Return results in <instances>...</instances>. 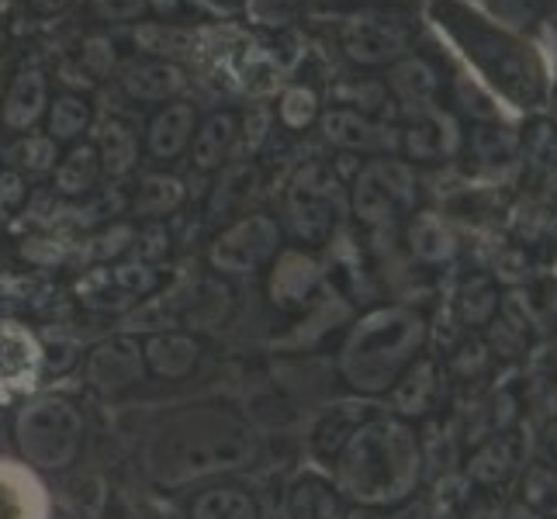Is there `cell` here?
Wrapping results in <instances>:
<instances>
[{"instance_id": "obj_1", "label": "cell", "mask_w": 557, "mask_h": 519, "mask_svg": "<svg viewBox=\"0 0 557 519\" xmlns=\"http://www.w3.org/2000/svg\"><path fill=\"white\" fill-rule=\"evenodd\" d=\"M257 460L253 427L228 406H187L157 419L139 447L146 478L160 489H187L243 471Z\"/></svg>"}, {"instance_id": "obj_2", "label": "cell", "mask_w": 557, "mask_h": 519, "mask_svg": "<svg viewBox=\"0 0 557 519\" xmlns=\"http://www.w3.org/2000/svg\"><path fill=\"white\" fill-rule=\"evenodd\" d=\"M436 25L444 28L465 52V60L485 76L516 108H533L544 98V63L520 35L495 25L460 0H436Z\"/></svg>"}, {"instance_id": "obj_3", "label": "cell", "mask_w": 557, "mask_h": 519, "mask_svg": "<svg viewBox=\"0 0 557 519\" xmlns=\"http://www.w3.org/2000/svg\"><path fill=\"white\" fill-rule=\"evenodd\" d=\"M336 485L363 506H392L409 495L419 478L412 433L395 419L360 422L333 460Z\"/></svg>"}, {"instance_id": "obj_4", "label": "cell", "mask_w": 557, "mask_h": 519, "mask_svg": "<svg viewBox=\"0 0 557 519\" xmlns=\"http://www.w3.org/2000/svg\"><path fill=\"white\" fill-rule=\"evenodd\" d=\"M422 333V319L409 309H377L363 316L339 350V374L357 392H388L412 368Z\"/></svg>"}, {"instance_id": "obj_5", "label": "cell", "mask_w": 557, "mask_h": 519, "mask_svg": "<svg viewBox=\"0 0 557 519\" xmlns=\"http://www.w3.org/2000/svg\"><path fill=\"white\" fill-rule=\"evenodd\" d=\"M11 433L28 468L66 471L84 450L87 422L70 395H35L17 409Z\"/></svg>"}, {"instance_id": "obj_6", "label": "cell", "mask_w": 557, "mask_h": 519, "mask_svg": "<svg viewBox=\"0 0 557 519\" xmlns=\"http://www.w3.org/2000/svg\"><path fill=\"white\" fill-rule=\"evenodd\" d=\"M281 254V225L277 219L253 211L228 222L208 246V263L215 274H253L263 263H271Z\"/></svg>"}, {"instance_id": "obj_7", "label": "cell", "mask_w": 557, "mask_h": 519, "mask_svg": "<svg viewBox=\"0 0 557 519\" xmlns=\"http://www.w3.org/2000/svg\"><path fill=\"white\" fill-rule=\"evenodd\" d=\"M339 219V184L325 163H309L287 187V222L301 243H325Z\"/></svg>"}, {"instance_id": "obj_8", "label": "cell", "mask_w": 557, "mask_h": 519, "mask_svg": "<svg viewBox=\"0 0 557 519\" xmlns=\"http://www.w3.org/2000/svg\"><path fill=\"white\" fill-rule=\"evenodd\" d=\"M412 201L409 170L395 160H374L357 173L354 184V211L368 225H388Z\"/></svg>"}, {"instance_id": "obj_9", "label": "cell", "mask_w": 557, "mask_h": 519, "mask_svg": "<svg viewBox=\"0 0 557 519\" xmlns=\"http://www.w3.org/2000/svg\"><path fill=\"white\" fill-rule=\"evenodd\" d=\"M84 378L94 392H104V395H119V392L136 388V384L146 378L143 343L128 333L94 343L84 357Z\"/></svg>"}, {"instance_id": "obj_10", "label": "cell", "mask_w": 557, "mask_h": 519, "mask_svg": "<svg viewBox=\"0 0 557 519\" xmlns=\"http://www.w3.org/2000/svg\"><path fill=\"white\" fill-rule=\"evenodd\" d=\"M42 378V343L28 325L0 319V392H22Z\"/></svg>"}, {"instance_id": "obj_11", "label": "cell", "mask_w": 557, "mask_h": 519, "mask_svg": "<svg viewBox=\"0 0 557 519\" xmlns=\"http://www.w3.org/2000/svg\"><path fill=\"white\" fill-rule=\"evenodd\" d=\"M201 354H205V343L195 333H184V330H157L143 339L146 374H157L163 381L190 378L201 363Z\"/></svg>"}, {"instance_id": "obj_12", "label": "cell", "mask_w": 557, "mask_h": 519, "mask_svg": "<svg viewBox=\"0 0 557 519\" xmlns=\"http://www.w3.org/2000/svg\"><path fill=\"white\" fill-rule=\"evenodd\" d=\"M343 49L354 63L381 66L406 52V35H401V28L381 22V17H354L343 32Z\"/></svg>"}, {"instance_id": "obj_13", "label": "cell", "mask_w": 557, "mask_h": 519, "mask_svg": "<svg viewBox=\"0 0 557 519\" xmlns=\"http://www.w3.org/2000/svg\"><path fill=\"white\" fill-rule=\"evenodd\" d=\"M315 287H319V263L309 254L284 249V254L274 257L271 284H267L274 305H281V309H298V305H305L315 295Z\"/></svg>"}, {"instance_id": "obj_14", "label": "cell", "mask_w": 557, "mask_h": 519, "mask_svg": "<svg viewBox=\"0 0 557 519\" xmlns=\"http://www.w3.org/2000/svg\"><path fill=\"white\" fill-rule=\"evenodd\" d=\"M49 108V81L42 70H22L11 81L4 104H0V125L8 132H22L28 136V128L42 119Z\"/></svg>"}, {"instance_id": "obj_15", "label": "cell", "mask_w": 557, "mask_h": 519, "mask_svg": "<svg viewBox=\"0 0 557 519\" xmlns=\"http://www.w3.org/2000/svg\"><path fill=\"white\" fill-rule=\"evenodd\" d=\"M195 128H198V111L195 104L187 101H170L157 119L149 122L146 132V149L152 160L170 163L177 160L184 149H190V139H195Z\"/></svg>"}, {"instance_id": "obj_16", "label": "cell", "mask_w": 557, "mask_h": 519, "mask_svg": "<svg viewBox=\"0 0 557 519\" xmlns=\"http://www.w3.org/2000/svg\"><path fill=\"white\" fill-rule=\"evenodd\" d=\"M187 76L181 66L166 63V60H136L122 70V87L128 98L146 101V104H160V101H174L184 90Z\"/></svg>"}, {"instance_id": "obj_17", "label": "cell", "mask_w": 557, "mask_h": 519, "mask_svg": "<svg viewBox=\"0 0 557 519\" xmlns=\"http://www.w3.org/2000/svg\"><path fill=\"white\" fill-rule=\"evenodd\" d=\"M187 519H263V512L249 489L219 482L187 498Z\"/></svg>"}, {"instance_id": "obj_18", "label": "cell", "mask_w": 557, "mask_h": 519, "mask_svg": "<svg viewBox=\"0 0 557 519\" xmlns=\"http://www.w3.org/2000/svg\"><path fill=\"white\" fill-rule=\"evenodd\" d=\"M239 139V119L233 111H215L195 128V139H190V160L198 170H222L225 160L233 157Z\"/></svg>"}, {"instance_id": "obj_19", "label": "cell", "mask_w": 557, "mask_h": 519, "mask_svg": "<svg viewBox=\"0 0 557 519\" xmlns=\"http://www.w3.org/2000/svg\"><path fill=\"white\" fill-rule=\"evenodd\" d=\"M322 132L333 146L354 149V152H374V149L392 146L388 136H384L371 119H363L360 111H350V108H333L322 119Z\"/></svg>"}, {"instance_id": "obj_20", "label": "cell", "mask_w": 557, "mask_h": 519, "mask_svg": "<svg viewBox=\"0 0 557 519\" xmlns=\"http://www.w3.org/2000/svg\"><path fill=\"white\" fill-rule=\"evenodd\" d=\"M0 519H46V495L14 465H0Z\"/></svg>"}, {"instance_id": "obj_21", "label": "cell", "mask_w": 557, "mask_h": 519, "mask_svg": "<svg viewBox=\"0 0 557 519\" xmlns=\"http://www.w3.org/2000/svg\"><path fill=\"white\" fill-rule=\"evenodd\" d=\"M187 190H184V181L170 177V173H146L139 181L136 195H132V215L136 219H146V222H163L166 215H174V211L184 205Z\"/></svg>"}, {"instance_id": "obj_22", "label": "cell", "mask_w": 557, "mask_h": 519, "mask_svg": "<svg viewBox=\"0 0 557 519\" xmlns=\"http://www.w3.org/2000/svg\"><path fill=\"white\" fill-rule=\"evenodd\" d=\"M101 157L94 143L73 146L66 157L55 163V195L63 198H84L94 190V184L101 181Z\"/></svg>"}, {"instance_id": "obj_23", "label": "cell", "mask_w": 557, "mask_h": 519, "mask_svg": "<svg viewBox=\"0 0 557 519\" xmlns=\"http://www.w3.org/2000/svg\"><path fill=\"white\" fill-rule=\"evenodd\" d=\"M98 157H101V170L108 173V177L122 181L128 177L132 170L139 166V139L136 132H132V125L119 122V119H108L98 132Z\"/></svg>"}, {"instance_id": "obj_24", "label": "cell", "mask_w": 557, "mask_h": 519, "mask_svg": "<svg viewBox=\"0 0 557 519\" xmlns=\"http://www.w3.org/2000/svg\"><path fill=\"white\" fill-rule=\"evenodd\" d=\"M284 519H336V495L319 478L305 474L287 489Z\"/></svg>"}, {"instance_id": "obj_25", "label": "cell", "mask_w": 557, "mask_h": 519, "mask_svg": "<svg viewBox=\"0 0 557 519\" xmlns=\"http://www.w3.org/2000/svg\"><path fill=\"white\" fill-rule=\"evenodd\" d=\"M257 184H260V170H257L253 160L225 166L215 190H211L208 211H211V215H228V211L243 208V201H249V195L257 190Z\"/></svg>"}, {"instance_id": "obj_26", "label": "cell", "mask_w": 557, "mask_h": 519, "mask_svg": "<svg viewBox=\"0 0 557 519\" xmlns=\"http://www.w3.org/2000/svg\"><path fill=\"white\" fill-rule=\"evenodd\" d=\"M46 114H49L46 136H52L55 143H73L90 128V104L81 94H60V98L46 108Z\"/></svg>"}, {"instance_id": "obj_27", "label": "cell", "mask_w": 557, "mask_h": 519, "mask_svg": "<svg viewBox=\"0 0 557 519\" xmlns=\"http://www.w3.org/2000/svg\"><path fill=\"white\" fill-rule=\"evenodd\" d=\"M108 281L111 287L119 292L125 301H143L146 295H152L157 287L163 284L160 271L152 263H143L139 257L136 260H128V263H119V267H111L108 271Z\"/></svg>"}, {"instance_id": "obj_28", "label": "cell", "mask_w": 557, "mask_h": 519, "mask_svg": "<svg viewBox=\"0 0 557 519\" xmlns=\"http://www.w3.org/2000/svg\"><path fill=\"white\" fill-rule=\"evenodd\" d=\"M11 163L17 173H32V177H42V173L55 170V160H60V143L52 136H22L11 146Z\"/></svg>"}, {"instance_id": "obj_29", "label": "cell", "mask_w": 557, "mask_h": 519, "mask_svg": "<svg viewBox=\"0 0 557 519\" xmlns=\"http://www.w3.org/2000/svg\"><path fill=\"white\" fill-rule=\"evenodd\" d=\"M277 119L284 128H292V132H301V128H309L315 119H319V98H315V90L312 87H287L281 94V101H277Z\"/></svg>"}, {"instance_id": "obj_30", "label": "cell", "mask_w": 557, "mask_h": 519, "mask_svg": "<svg viewBox=\"0 0 557 519\" xmlns=\"http://www.w3.org/2000/svg\"><path fill=\"white\" fill-rule=\"evenodd\" d=\"M392 87L398 90V98H406V101H422V98H430L436 81H433V70L426 63H419V60H406V63H398L392 70Z\"/></svg>"}, {"instance_id": "obj_31", "label": "cell", "mask_w": 557, "mask_h": 519, "mask_svg": "<svg viewBox=\"0 0 557 519\" xmlns=\"http://www.w3.org/2000/svg\"><path fill=\"white\" fill-rule=\"evenodd\" d=\"M482 4L492 11L495 25H503L509 32L530 28L536 17H541V11H544L541 0H482Z\"/></svg>"}, {"instance_id": "obj_32", "label": "cell", "mask_w": 557, "mask_h": 519, "mask_svg": "<svg viewBox=\"0 0 557 519\" xmlns=\"http://www.w3.org/2000/svg\"><path fill=\"white\" fill-rule=\"evenodd\" d=\"M412 254L422 257V260H440V257H447L450 254V239L444 233V225H440L436 219L430 215H422L419 222H412Z\"/></svg>"}, {"instance_id": "obj_33", "label": "cell", "mask_w": 557, "mask_h": 519, "mask_svg": "<svg viewBox=\"0 0 557 519\" xmlns=\"http://www.w3.org/2000/svg\"><path fill=\"white\" fill-rule=\"evenodd\" d=\"M136 233H139V228L132 225V222H114V225H108L104 233L94 236V260H101V263L119 260L122 254H128V249L136 246Z\"/></svg>"}, {"instance_id": "obj_34", "label": "cell", "mask_w": 557, "mask_h": 519, "mask_svg": "<svg viewBox=\"0 0 557 519\" xmlns=\"http://www.w3.org/2000/svg\"><path fill=\"white\" fill-rule=\"evenodd\" d=\"M25 201H28L25 173H17L14 166H4V170H0V222L14 219L17 211L25 208Z\"/></svg>"}, {"instance_id": "obj_35", "label": "cell", "mask_w": 557, "mask_h": 519, "mask_svg": "<svg viewBox=\"0 0 557 519\" xmlns=\"http://www.w3.org/2000/svg\"><path fill=\"white\" fill-rule=\"evenodd\" d=\"M136 254L143 263H152V267L166 260L170 257V228L163 222H146L136 233Z\"/></svg>"}, {"instance_id": "obj_36", "label": "cell", "mask_w": 557, "mask_h": 519, "mask_svg": "<svg viewBox=\"0 0 557 519\" xmlns=\"http://www.w3.org/2000/svg\"><path fill=\"white\" fill-rule=\"evenodd\" d=\"M146 11V0H90V14L98 22H139Z\"/></svg>"}, {"instance_id": "obj_37", "label": "cell", "mask_w": 557, "mask_h": 519, "mask_svg": "<svg viewBox=\"0 0 557 519\" xmlns=\"http://www.w3.org/2000/svg\"><path fill=\"white\" fill-rule=\"evenodd\" d=\"M301 0H246V14L260 25H281L298 11Z\"/></svg>"}, {"instance_id": "obj_38", "label": "cell", "mask_w": 557, "mask_h": 519, "mask_svg": "<svg viewBox=\"0 0 557 519\" xmlns=\"http://www.w3.org/2000/svg\"><path fill=\"white\" fill-rule=\"evenodd\" d=\"M84 70L94 73V76H104L111 66H114V46L104 42V38H90L87 49H84Z\"/></svg>"}, {"instance_id": "obj_39", "label": "cell", "mask_w": 557, "mask_h": 519, "mask_svg": "<svg viewBox=\"0 0 557 519\" xmlns=\"http://www.w3.org/2000/svg\"><path fill=\"white\" fill-rule=\"evenodd\" d=\"M263 139H267V111H253L246 119V149H249V157L260 149Z\"/></svg>"}, {"instance_id": "obj_40", "label": "cell", "mask_w": 557, "mask_h": 519, "mask_svg": "<svg viewBox=\"0 0 557 519\" xmlns=\"http://www.w3.org/2000/svg\"><path fill=\"white\" fill-rule=\"evenodd\" d=\"M149 11H157L160 17H174L181 14V0H146Z\"/></svg>"}, {"instance_id": "obj_41", "label": "cell", "mask_w": 557, "mask_h": 519, "mask_svg": "<svg viewBox=\"0 0 557 519\" xmlns=\"http://www.w3.org/2000/svg\"><path fill=\"white\" fill-rule=\"evenodd\" d=\"M350 519H381V516H368V512H354Z\"/></svg>"}, {"instance_id": "obj_42", "label": "cell", "mask_w": 557, "mask_h": 519, "mask_svg": "<svg viewBox=\"0 0 557 519\" xmlns=\"http://www.w3.org/2000/svg\"><path fill=\"white\" fill-rule=\"evenodd\" d=\"M541 4H544V0H541ZM547 8H550V14H557V0H547Z\"/></svg>"}]
</instances>
